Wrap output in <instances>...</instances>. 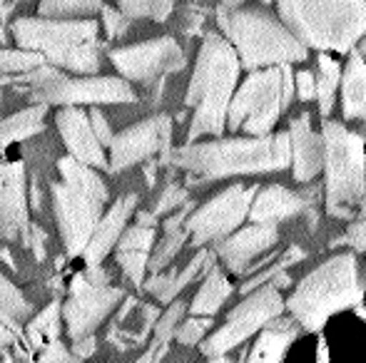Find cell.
<instances>
[{
  "mask_svg": "<svg viewBox=\"0 0 366 363\" xmlns=\"http://www.w3.org/2000/svg\"><path fill=\"white\" fill-rule=\"evenodd\" d=\"M189 172L194 180H227V177L272 175L292 167V140L287 132L244 137H214L207 142H187L169 152V162Z\"/></svg>",
  "mask_w": 366,
  "mask_h": 363,
  "instance_id": "1",
  "label": "cell"
},
{
  "mask_svg": "<svg viewBox=\"0 0 366 363\" xmlns=\"http://www.w3.org/2000/svg\"><path fill=\"white\" fill-rule=\"evenodd\" d=\"M242 60L234 45L224 38V33H207L199 45L194 60L192 78H189L184 105L192 110L187 142L202 137H222L227 130L229 102L239 85Z\"/></svg>",
  "mask_w": 366,
  "mask_h": 363,
  "instance_id": "2",
  "label": "cell"
},
{
  "mask_svg": "<svg viewBox=\"0 0 366 363\" xmlns=\"http://www.w3.org/2000/svg\"><path fill=\"white\" fill-rule=\"evenodd\" d=\"M60 180L50 182V204L53 217L63 239L65 254L70 259H80L90 244L97 222L105 214V204L110 202L107 184L100 177V170L73 155L58 160Z\"/></svg>",
  "mask_w": 366,
  "mask_h": 363,
  "instance_id": "3",
  "label": "cell"
},
{
  "mask_svg": "<svg viewBox=\"0 0 366 363\" xmlns=\"http://www.w3.org/2000/svg\"><path fill=\"white\" fill-rule=\"evenodd\" d=\"M364 294L357 252L349 247L322 262L294 286L287 296V311L304 331L319 334L332 316L357 309L364 301Z\"/></svg>",
  "mask_w": 366,
  "mask_h": 363,
  "instance_id": "4",
  "label": "cell"
},
{
  "mask_svg": "<svg viewBox=\"0 0 366 363\" xmlns=\"http://www.w3.org/2000/svg\"><path fill=\"white\" fill-rule=\"evenodd\" d=\"M100 25L92 18H18L10 23L15 45L38 50L50 65L68 70L73 75H95L100 70L102 43Z\"/></svg>",
  "mask_w": 366,
  "mask_h": 363,
  "instance_id": "5",
  "label": "cell"
},
{
  "mask_svg": "<svg viewBox=\"0 0 366 363\" xmlns=\"http://www.w3.org/2000/svg\"><path fill=\"white\" fill-rule=\"evenodd\" d=\"M217 25L224 38L234 45L247 73L269 65L307 63L309 48L292 33L280 13L269 10L264 3L242 5L234 13L217 18Z\"/></svg>",
  "mask_w": 366,
  "mask_h": 363,
  "instance_id": "6",
  "label": "cell"
},
{
  "mask_svg": "<svg viewBox=\"0 0 366 363\" xmlns=\"http://www.w3.org/2000/svg\"><path fill=\"white\" fill-rule=\"evenodd\" d=\"M277 13L319 53L349 55L366 35V0H277Z\"/></svg>",
  "mask_w": 366,
  "mask_h": 363,
  "instance_id": "7",
  "label": "cell"
},
{
  "mask_svg": "<svg viewBox=\"0 0 366 363\" xmlns=\"http://www.w3.org/2000/svg\"><path fill=\"white\" fill-rule=\"evenodd\" d=\"M324 135V204L332 217L349 219L366 197V140L344 122L327 120Z\"/></svg>",
  "mask_w": 366,
  "mask_h": 363,
  "instance_id": "8",
  "label": "cell"
},
{
  "mask_svg": "<svg viewBox=\"0 0 366 363\" xmlns=\"http://www.w3.org/2000/svg\"><path fill=\"white\" fill-rule=\"evenodd\" d=\"M297 92L292 65H269V68L249 70L244 83L237 85L229 102L227 132L237 135H269L280 122L282 112L290 110Z\"/></svg>",
  "mask_w": 366,
  "mask_h": 363,
  "instance_id": "9",
  "label": "cell"
},
{
  "mask_svg": "<svg viewBox=\"0 0 366 363\" xmlns=\"http://www.w3.org/2000/svg\"><path fill=\"white\" fill-rule=\"evenodd\" d=\"M30 85L33 102L45 105H132L137 92L127 78H105V75H68L58 65H40L23 75Z\"/></svg>",
  "mask_w": 366,
  "mask_h": 363,
  "instance_id": "10",
  "label": "cell"
},
{
  "mask_svg": "<svg viewBox=\"0 0 366 363\" xmlns=\"http://www.w3.org/2000/svg\"><path fill=\"white\" fill-rule=\"evenodd\" d=\"M287 311V299L282 289L274 284H264L259 289L244 294V299L227 314L224 324L214 334H209L202 344V354L207 359H222L237 346L247 344L252 336H257L272 319Z\"/></svg>",
  "mask_w": 366,
  "mask_h": 363,
  "instance_id": "11",
  "label": "cell"
},
{
  "mask_svg": "<svg viewBox=\"0 0 366 363\" xmlns=\"http://www.w3.org/2000/svg\"><path fill=\"white\" fill-rule=\"evenodd\" d=\"M257 189H259V184H229L219 194H214L212 199H207L202 207L194 209L187 219L192 247H207V244L219 242L227 234L239 229L244 219H249Z\"/></svg>",
  "mask_w": 366,
  "mask_h": 363,
  "instance_id": "12",
  "label": "cell"
},
{
  "mask_svg": "<svg viewBox=\"0 0 366 363\" xmlns=\"http://www.w3.org/2000/svg\"><path fill=\"white\" fill-rule=\"evenodd\" d=\"M172 120L169 115H154L127 130L117 132L112 137V145L107 147L110 155V175L130 170V167L147 162L159 155V162L167 165L169 152H172Z\"/></svg>",
  "mask_w": 366,
  "mask_h": 363,
  "instance_id": "13",
  "label": "cell"
},
{
  "mask_svg": "<svg viewBox=\"0 0 366 363\" xmlns=\"http://www.w3.org/2000/svg\"><path fill=\"white\" fill-rule=\"evenodd\" d=\"M107 58L122 78L142 85L157 83L164 75L182 73L187 65V58L174 38H154L147 43L115 48L107 53Z\"/></svg>",
  "mask_w": 366,
  "mask_h": 363,
  "instance_id": "14",
  "label": "cell"
},
{
  "mask_svg": "<svg viewBox=\"0 0 366 363\" xmlns=\"http://www.w3.org/2000/svg\"><path fill=\"white\" fill-rule=\"evenodd\" d=\"M122 299H125V291L110 286V281L97 284L87 279L85 272H80L73 279L68 301L63 304V321L68 336L75 341L95 334Z\"/></svg>",
  "mask_w": 366,
  "mask_h": 363,
  "instance_id": "15",
  "label": "cell"
},
{
  "mask_svg": "<svg viewBox=\"0 0 366 363\" xmlns=\"http://www.w3.org/2000/svg\"><path fill=\"white\" fill-rule=\"evenodd\" d=\"M30 207L23 160H0V239L28 242Z\"/></svg>",
  "mask_w": 366,
  "mask_h": 363,
  "instance_id": "16",
  "label": "cell"
},
{
  "mask_svg": "<svg viewBox=\"0 0 366 363\" xmlns=\"http://www.w3.org/2000/svg\"><path fill=\"white\" fill-rule=\"evenodd\" d=\"M280 244V224H259L252 222L247 227L234 229L224 239L214 242V254L227 272L244 276L247 269Z\"/></svg>",
  "mask_w": 366,
  "mask_h": 363,
  "instance_id": "17",
  "label": "cell"
},
{
  "mask_svg": "<svg viewBox=\"0 0 366 363\" xmlns=\"http://www.w3.org/2000/svg\"><path fill=\"white\" fill-rule=\"evenodd\" d=\"M55 127H58L68 155L97 170H110V155L105 152L107 147L102 145L92 127L90 112H85L80 105H65L55 112Z\"/></svg>",
  "mask_w": 366,
  "mask_h": 363,
  "instance_id": "18",
  "label": "cell"
},
{
  "mask_svg": "<svg viewBox=\"0 0 366 363\" xmlns=\"http://www.w3.org/2000/svg\"><path fill=\"white\" fill-rule=\"evenodd\" d=\"M137 202H140L137 194H125V197L115 199V204H110V207L105 209V214H102L100 222H97L95 232H92L90 244H87V249L80 257L85 267H100L107 254L115 252L122 232L127 229V222H130V217L135 214Z\"/></svg>",
  "mask_w": 366,
  "mask_h": 363,
  "instance_id": "19",
  "label": "cell"
},
{
  "mask_svg": "<svg viewBox=\"0 0 366 363\" xmlns=\"http://www.w3.org/2000/svg\"><path fill=\"white\" fill-rule=\"evenodd\" d=\"M292 175L299 184L314 182L324 172V135L312 127V115L302 112L290 122Z\"/></svg>",
  "mask_w": 366,
  "mask_h": 363,
  "instance_id": "20",
  "label": "cell"
},
{
  "mask_svg": "<svg viewBox=\"0 0 366 363\" xmlns=\"http://www.w3.org/2000/svg\"><path fill=\"white\" fill-rule=\"evenodd\" d=\"M154 242H157L154 227H147V224L140 222L127 224L120 242H117L115 259L135 286L145 284V274H149V254L154 249Z\"/></svg>",
  "mask_w": 366,
  "mask_h": 363,
  "instance_id": "21",
  "label": "cell"
},
{
  "mask_svg": "<svg viewBox=\"0 0 366 363\" xmlns=\"http://www.w3.org/2000/svg\"><path fill=\"white\" fill-rule=\"evenodd\" d=\"M304 209H307V202L302 194H297L285 184H267V187L257 189L249 209V222L280 224L285 219H294Z\"/></svg>",
  "mask_w": 366,
  "mask_h": 363,
  "instance_id": "22",
  "label": "cell"
},
{
  "mask_svg": "<svg viewBox=\"0 0 366 363\" xmlns=\"http://www.w3.org/2000/svg\"><path fill=\"white\" fill-rule=\"evenodd\" d=\"M302 331L304 329L299 326V321L294 319L292 314L287 316V319H285V314L277 316V319H272L269 324L257 334V341H254V346H252V351H249L247 359L249 361H264V363L282 361Z\"/></svg>",
  "mask_w": 366,
  "mask_h": 363,
  "instance_id": "23",
  "label": "cell"
},
{
  "mask_svg": "<svg viewBox=\"0 0 366 363\" xmlns=\"http://www.w3.org/2000/svg\"><path fill=\"white\" fill-rule=\"evenodd\" d=\"M342 115L347 122H366V58L354 48L342 73Z\"/></svg>",
  "mask_w": 366,
  "mask_h": 363,
  "instance_id": "24",
  "label": "cell"
},
{
  "mask_svg": "<svg viewBox=\"0 0 366 363\" xmlns=\"http://www.w3.org/2000/svg\"><path fill=\"white\" fill-rule=\"evenodd\" d=\"M232 294H234V286H232L229 276L222 272L219 264H214V267L202 276V284H199L197 294L189 301V314L214 316Z\"/></svg>",
  "mask_w": 366,
  "mask_h": 363,
  "instance_id": "25",
  "label": "cell"
},
{
  "mask_svg": "<svg viewBox=\"0 0 366 363\" xmlns=\"http://www.w3.org/2000/svg\"><path fill=\"white\" fill-rule=\"evenodd\" d=\"M45 102H33L25 110L15 112L10 117H0V147L15 145V142L30 140L33 135L45 130V115H48Z\"/></svg>",
  "mask_w": 366,
  "mask_h": 363,
  "instance_id": "26",
  "label": "cell"
},
{
  "mask_svg": "<svg viewBox=\"0 0 366 363\" xmlns=\"http://www.w3.org/2000/svg\"><path fill=\"white\" fill-rule=\"evenodd\" d=\"M342 63L334 58L332 53L322 50L317 58V102H319V115L329 117L334 110V100H337V90L342 88Z\"/></svg>",
  "mask_w": 366,
  "mask_h": 363,
  "instance_id": "27",
  "label": "cell"
},
{
  "mask_svg": "<svg viewBox=\"0 0 366 363\" xmlns=\"http://www.w3.org/2000/svg\"><path fill=\"white\" fill-rule=\"evenodd\" d=\"M189 311V304L182 299H174L172 304H167V311L157 319L154 324V336H152V344H149V351L142 356L145 359H162L167 354V344L174 339V331H177L179 321L184 319V314Z\"/></svg>",
  "mask_w": 366,
  "mask_h": 363,
  "instance_id": "28",
  "label": "cell"
},
{
  "mask_svg": "<svg viewBox=\"0 0 366 363\" xmlns=\"http://www.w3.org/2000/svg\"><path fill=\"white\" fill-rule=\"evenodd\" d=\"M33 316V304L25 299V294L0 272V319H5L8 324L18 326Z\"/></svg>",
  "mask_w": 366,
  "mask_h": 363,
  "instance_id": "29",
  "label": "cell"
},
{
  "mask_svg": "<svg viewBox=\"0 0 366 363\" xmlns=\"http://www.w3.org/2000/svg\"><path fill=\"white\" fill-rule=\"evenodd\" d=\"M189 242V229L187 224L177 229H164L162 239L154 242V249L149 254V274H157L162 269H167L174 262V257L179 254V249Z\"/></svg>",
  "mask_w": 366,
  "mask_h": 363,
  "instance_id": "30",
  "label": "cell"
},
{
  "mask_svg": "<svg viewBox=\"0 0 366 363\" xmlns=\"http://www.w3.org/2000/svg\"><path fill=\"white\" fill-rule=\"evenodd\" d=\"M48 63L43 53L28 48H0V78L3 75H25Z\"/></svg>",
  "mask_w": 366,
  "mask_h": 363,
  "instance_id": "31",
  "label": "cell"
},
{
  "mask_svg": "<svg viewBox=\"0 0 366 363\" xmlns=\"http://www.w3.org/2000/svg\"><path fill=\"white\" fill-rule=\"evenodd\" d=\"M105 0H38V15L53 18H92Z\"/></svg>",
  "mask_w": 366,
  "mask_h": 363,
  "instance_id": "32",
  "label": "cell"
},
{
  "mask_svg": "<svg viewBox=\"0 0 366 363\" xmlns=\"http://www.w3.org/2000/svg\"><path fill=\"white\" fill-rule=\"evenodd\" d=\"M60 316H63V306L60 301H53L48 309H43L28 326V334H30V341L33 346H45L48 341L58 339L60 336Z\"/></svg>",
  "mask_w": 366,
  "mask_h": 363,
  "instance_id": "33",
  "label": "cell"
},
{
  "mask_svg": "<svg viewBox=\"0 0 366 363\" xmlns=\"http://www.w3.org/2000/svg\"><path fill=\"white\" fill-rule=\"evenodd\" d=\"M299 259H304V252L299 247H290L285 254H280V257H274L272 259V267H262V269H257L254 274L247 279V284H242V296L244 294H249V291H254V289H259V286H264V284H269L272 279H274L277 274H282L287 267H292V264H297Z\"/></svg>",
  "mask_w": 366,
  "mask_h": 363,
  "instance_id": "34",
  "label": "cell"
},
{
  "mask_svg": "<svg viewBox=\"0 0 366 363\" xmlns=\"http://www.w3.org/2000/svg\"><path fill=\"white\" fill-rule=\"evenodd\" d=\"M212 324H214L212 316L189 314V319L179 321L177 331H174V339H177L179 346H197L207 339V334L212 331Z\"/></svg>",
  "mask_w": 366,
  "mask_h": 363,
  "instance_id": "35",
  "label": "cell"
},
{
  "mask_svg": "<svg viewBox=\"0 0 366 363\" xmlns=\"http://www.w3.org/2000/svg\"><path fill=\"white\" fill-rule=\"evenodd\" d=\"M100 15H102V28H105V38L107 40H117L130 30V23L132 18H127L117 5H102L100 8Z\"/></svg>",
  "mask_w": 366,
  "mask_h": 363,
  "instance_id": "36",
  "label": "cell"
},
{
  "mask_svg": "<svg viewBox=\"0 0 366 363\" xmlns=\"http://www.w3.org/2000/svg\"><path fill=\"white\" fill-rule=\"evenodd\" d=\"M184 202H187V189H184L182 184H177V182H169L167 187H164V192L157 197L152 212L157 214V217H164V214H169L172 209L182 207Z\"/></svg>",
  "mask_w": 366,
  "mask_h": 363,
  "instance_id": "37",
  "label": "cell"
},
{
  "mask_svg": "<svg viewBox=\"0 0 366 363\" xmlns=\"http://www.w3.org/2000/svg\"><path fill=\"white\" fill-rule=\"evenodd\" d=\"M337 244H347L357 254H364L366 257V217L349 224V229L342 234V239H337Z\"/></svg>",
  "mask_w": 366,
  "mask_h": 363,
  "instance_id": "38",
  "label": "cell"
},
{
  "mask_svg": "<svg viewBox=\"0 0 366 363\" xmlns=\"http://www.w3.org/2000/svg\"><path fill=\"white\" fill-rule=\"evenodd\" d=\"M294 85H297V97L302 102H314L317 100V75L312 70H299L294 73Z\"/></svg>",
  "mask_w": 366,
  "mask_h": 363,
  "instance_id": "39",
  "label": "cell"
},
{
  "mask_svg": "<svg viewBox=\"0 0 366 363\" xmlns=\"http://www.w3.org/2000/svg\"><path fill=\"white\" fill-rule=\"evenodd\" d=\"M115 5L132 20L149 18L152 13V0H115Z\"/></svg>",
  "mask_w": 366,
  "mask_h": 363,
  "instance_id": "40",
  "label": "cell"
},
{
  "mask_svg": "<svg viewBox=\"0 0 366 363\" xmlns=\"http://www.w3.org/2000/svg\"><path fill=\"white\" fill-rule=\"evenodd\" d=\"M90 122H92V127H95V132H97V137H100L102 145L110 147L112 137H115V135H112V127H110V122H107V117L102 115L95 105H92V110H90Z\"/></svg>",
  "mask_w": 366,
  "mask_h": 363,
  "instance_id": "41",
  "label": "cell"
},
{
  "mask_svg": "<svg viewBox=\"0 0 366 363\" xmlns=\"http://www.w3.org/2000/svg\"><path fill=\"white\" fill-rule=\"evenodd\" d=\"M40 361H77L73 351H68L58 339L48 341L45 349L40 351Z\"/></svg>",
  "mask_w": 366,
  "mask_h": 363,
  "instance_id": "42",
  "label": "cell"
},
{
  "mask_svg": "<svg viewBox=\"0 0 366 363\" xmlns=\"http://www.w3.org/2000/svg\"><path fill=\"white\" fill-rule=\"evenodd\" d=\"M97 349V341H95V334L90 336H82V339H75L73 341V354L75 359H90Z\"/></svg>",
  "mask_w": 366,
  "mask_h": 363,
  "instance_id": "43",
  "label": "cell"
},
{
  "mask_svg": "<svg viewBox=\"0 0 366 363\" xmlns=\"http://www.w3.org/2000/svg\"><path fill=\"white\" fill-rule=\"evenodd\" d=\"M174 3H177V0H152V13H149V20H154V23H164V20L172 15Z\"/></svg>",
  "mask_w": 366,
  "mask_h": 363,
  "instance_id": "44",
  "label": "cell"
},
{
  "mask_svg": "<svg viewBox=\"0 0 366 363\" xmlns=\"http://www.w3.org/2000/svg\"><path fill=\"white\" fill-rule=\"evenodd\" d=\"M20 339V329L13 324H8L5 319H0V346H15Z\"/></svg>",
  "mask_w": 366,
  "mask_h": 363,
  "instance_id": "45",
  "label": "cell"
},
{
  "mask_svg": "<svg viewBox=\"0 0 366 363\" xmlns=\"http://www.w3.org/2000/svg\"><path fill=\"white\" fill-rule=\"evenodd\" d=\"M242 5H247V0H219V5H217V18H222V15L234 13V10L242 8Z\"/></svg>",
  "mask_w": 366,
  "mask_h": 363,
  "instance_id": "46",
  "label": "cell"
},
{
  "mask_svg": "<svg viewBox=\"0 0 366 363\" xmlns=\"http://www.w3.org/2000/svg\"><path fill=\"white\" fill-rule=\"evenodd\" d=\"M357 48L362 50V55H364V58H366V35H364V38H362V43H359Z\"/></svg>",
  "mask_w": 366,
  "mask_h": 363,
  "instance_id": "47",
  "label": "cell"
},
{
  "mask_svg": "<svg viewBox=\"0 0 366 363\" xmlns=\"http://www.w3.org/2000/svg\"><path fill=\"white\" fill-rule=\"evenodd\" d=\"M259 3H264V5H272V3H277V0H259Z\"/></svg>",
  "mask_w": 366,
  "mask_h": 363,
  "instance_id": "48",
  "label": "cell"
},
{
  "mask_svg": "<svg viewBox=\"0 0 366 363\" xmlns=\"http://www.w3.org/2000/svg\"><path fill=\"white\" fill-rule=\"evenodd\" d=\"M0 100H3V95H0Z\"/></svg>",
  "mask_w": 366,
  "mask_h": 363,
  "instance_id": "49",
  "label": "cell"
},
{
  "mask_svg": "<svg viewBox=\"0 0 366 363\" xmlns=\"http://www.w3.org/2000/svg\"><path fill=\"white\" fill-rule=\"evenodd\" d=\"M18 3H23V0H18Z\"/></svg>",
  "mask_w": 366,
  "mask_h": 363,
  "instance_id": "50",
  "label": "cell"
}]
</instances>
